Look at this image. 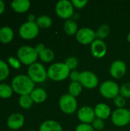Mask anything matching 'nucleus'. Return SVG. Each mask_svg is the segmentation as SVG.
<instances>
[{"label":"nucleus","mask_w":130,"mask_h":131,"mask_svg":"<svg viewBox=\"0 0 130 131\" xmlns=\"http://www.w3.org/2000/svg\"><path fill=\"white\" fill-rule=\"evenodd\" d=\"M10 74V68L8 64L0 59V81H3L8 78Z\"/></svg>","instance_id":"nucleus-28"},{"label":"nucleus","mask_w":130,"mask_h":131,"mask_svg":"<svg viewBox=\"0 0 130 131\" xmlns=\"http://www.w3.org/2000/svg\"><path fill=\"white\" fill-rule=\"evenodd\" d=\"M71 2H72L74 8H77V9L84 8L88 3L87 0H73L71 1Z\"/></svg>","instance_id":"nucleus-35"},{"label":"nucleus","mask_w":130,"mask_h":131,"mask_svg":"<svg viewBox=\"0 0 130 131\" xmlns=\"http://www.w3.org/2000/svg\"><path fill=\"white\" fill-rule=\"evenodd\" d=\"M80 72L77 71H71L69 75V78L71 81V82H74V81H79V78H80Z\"/></svg>","instance_id":"nucleus-36"},{"label":"nucleus","mask_w":130,"mask_h":131,"mask_svg":"<svg viewBox=\"0 0 130 131\" xmlns=\"http://www.w3.org/2000/svg\"><path fill=\"white\" fill-rule=\"evenodd\" d=\"M113 102L117 108H124L126 105V98H124L121 95H118L113 99Z\"/></svg>","instance_id":"nucleus-32"},{"label":"nucleus","mask_w":130,"mask_h":131,"mask_svg":"<svg viewBox=\"0 0 130 131\" xmlns=\"http://www.w3.org/2000/svg\"><path fill=\"white\" fill-rule=\"evenodd\" d=\"M90 51L92 55L96 58H103L107 51V46L104 41L96 39L90 45Z\"/></svg>","instance_id":"nucleus-14"},{"label":"nucleus","mask_w":130,"mask_h":131,"mask_svg":"<svg viewBox=\"0 0 130 131\" xmlns=\"http://www.w3.org/2000/svg\"><path fill=\"white\" fill-rule=\"evenodd\" d=\"M75 131H95L91 124L80 123L78 124L75 129Z\"/></svg>","instance_id":"nucleus-34"},{"label":"nucleus","mask_w":130,"mask_h":131,"mask_svg":"<svg viewBox=\"0 0 130 131\" xmlns=\"http://www.w3.org/2000/svg\"><path fill=\"white\" fill-rule=\"evenodd\" d=\"M18 33L22 39L32 40L39 34V27L36 22L26 21L20 26Z\"/></svg>","instance_id":"nucleus-7"},{"label":"nucleus","mask_w":130,"mask_h":131,"mask_svg":"<svg viewBox=\"0 0 130 131\" xmlns=\"http://www.w3.org/2000/svg\"><path fill=\"white\" fill-rule=\"evenodd\" d=\"M27 75L34 84H41L48 78V71L41 63L35 62L28 66Z\"/></svg>","instance_id":"nucleus-4"},{"label":"nucleus","mask_w":130,"mask_h":131,"mask_svg":"<svg viewBox=\"0 0 130 131\" xmlns=\"http://www.w3.org/2000/svg\"><path fill=\"white\" fill-rule=\"evenodd\" d=\"M65 64L70 69V71H75V69L78 66V60L75 57H69L65 61Z\"/></svg>","instance_id":"nucleus-29"},{"label":"nucleus","mask_w":130,"mask_h":131,"mask_svg":"<svg viewBox=\"0 0 130 131\" xmlns=\"http://www.w3.org/2000/svg\"><path fill=\"white\" fill-rule=\"evenodd\" d=\"M30 96L34 103L36 104H41L44 102L48 97L46 91L41 88H35L30 94Z\"/></svg>","instance_id":"nucleus-18"},{"label":"nucleus","mask_w":130,"mask_h":131,"mask_svg":"<svg viewBox=\"0 0 130 131\" xmlns=\"http://www.w3.org/2000/svg\"><path fill=\"white\" fill-rule=\"evenodd\" d=\"M14 38V31L8 26H4L0 28V42L3 44L10 43Z\"/></svg>","instance_id":"nucleus-20"},{"label":"nucleus","mask_w":130,"mask_h":131,"mask_svg":"<svg viewBox=\"0 0 130 131\" xmlns=\"http://www.w3.org/2000/svg\"><path fill=\"white\" fill-rule=\"evenodd\" d=\"M59 107L63 113L73 114L77 110V101L68 93L64 94L59 99Z\"/></svg>","instance_id":"nucleus-5"},{"label":"nucleus","mask_w":130,"mask_h":131,"mask_svg":"<svg viewBox=\"0 0 130 131\" xmlns=\"http://www.w3.org/2000/svg\"><path fill=\"white\" fill-rule=\"evenodd\" d=\"M34 101H32L30 94L29 95H22L20 96L18 99V104L23 109H29L32 107Z\"/></svg>","instance_id":"nucleus-27"},{"label":"nucleus","mask_w":130,"mask_h":131,"mask_svg":"<svg viewBox=\"0 0 130 131\" xmlns=\"http://www.w3.org/2000/svg\"><path fill=\"white\" fill-rule=\"evenodd\" d=\"M100 93L107 99H114L120 95V86L113 81H106L100 84Z\"/></svg>","instance_id":"nucleus-6"},{"label":"nucleus","mask_w":130,"mask_h":131,"mask_svg":"<svg viewBox=\"0 0 130 131\" xmlns=\"http://www.w3.org/2000/svg\"><path fill=\"white\" fill-rule=\"evenodd\" d=\"M78 27L77 22L73 19L66 20L64 25V31L67 35H76L78 31Z\"/></svg>","instance_id":"nucleus-21"},{"label":"nucleus","mask_w":130,"mask_h":131,"mask_svg":"<svg viewBox=\"0 0 130 131\" xmlns=\"http://www.w3.org/2000/svg\"><path fill=\"white\" fill-rule=\"evenodd\" d=\"M34 85L35 84L26 74L16 75L11 80V86L14 92L20 96L29 95L35 88Z\"/></svg>","instance_id":"nucleus-1"},{"label":"nucleus","mask_w":130,"mask_h":131,"mask_svg":"<svg viewBox=\"0 0 130 131\" xmlns=\"http://www.w3.org/2000/svg\"><path fill=\"white\" fill-rule=\"evenodd\" d=\"M92 127H93V129L95 130H102L104 127H105V124H104V121L99 119V118H95V120L93 121V123L91 124Z\"/></svg>","instance_id":"nucleus-31"},{"label":"nucleus","mask_w":130,"mask_h":131,"mask_svg":"<svg viewBox=\"0 0 130 131\" xmlns=\"http://www.w3.org/2000/svg\"><path fill=\"white\" fill-rule=\"evenodd\" d=\"M28 131H36V130H28Z\"/></svg>","instance_id":"nucleus-41"},{"label":"nucleus","mask_w":130,"mask_h":131,"mask_svg":"<svg viewBox=\"0 0 130 131\" xmlns=\"http://www.w3.org/2000/svg\"><path fill=\"white\" fill-rule=\"evenodd\" d=\"M37 18L35 17V15L34 14H29L28 15V21H30V22H35L36 21Z\"/></svg>","instance_id":"nucleus-38"},{"label":"nucleus","mask_w":130,"mask_h":131,"mask_svg":"<svg viewBox=\"0 0 130 131\" xmlns=\"http://www.w3.org/2000/svg\"><path fill=\"white\" fill-rule=\"evenodd\" d=\"M77 118L83 124H91L96 118L94 109L90 106H83L77 111Z\"/></svg>","instance_id":"nucleus-13"},{"label":"nucleus","mask_w":130,"mask_h":131,"mask_svg":"<svg viewBox=\"0 0 130 131\" xmlns=\"http://www.w3.org/2000/svg\"><path fill=\"white\" fill-rule=\"evenodd\" d=\"M78 81L84 88L94 89L98 86L99 78L97 75L93 71H84L80 72Z\"/></svg>","instance_id":"nucleus-10"},{"label":"nucleus","mask_w":130,"mask_h":131,"mask_svg":"<svg viewBox=\"0 0 130 131\" xmlns=\"http://www.w3.org/2000/svg\"><path fill=\"white\" fill-rule=\"evenodd\" d=\"M96 39H100V40H104L107 38L110 33V28L108 25L107 24H103L101 25L96 31Z\"/></svg>","instance_id":"nucleus-22"},{"label":"nucleus","mask_w":130,"mask_h":131,"mask_svg":"<svg viewBox=\"0 0 130 131\" xmlns=\"http://www.w3.org/2000/svg\"><path fill=\"white\" fill-rule=\"evenodd\" d=\"M129 52H130V48H129Z\"/></svg>","instance_id":"nucleus-42"},{"label":"nucleus","mask_w":130,"mask_h":131,"mask_svg":"<svg viewBox=\"0 0 130 131\" xmlns=\"http://www.w3.org/2000/svg\"><path fill=\"white\" fill-rule=\"evenodd\" d=\"M17 58L22 64L30 66L37 62L38 54L34 48L28 45H23L17 51Z\"/></svg>","instance_id":"nucleus-3"},{"label":"nucleus","mask_w":130,"mask_h":131,"mask_svg":"<svg viewBox=\"0 0 130 131\" xmlns=\"http://www.w3.org/2000/svg\"><path fill=\"white\" fill-rule=\"evenodd\" d=\"M14 93V91L11 85L6 83L0 84V98L8 99L10 98Z\"/></svg>","instance_id":"nucleus-24"},{"label":"nucleus","mask_w":130,"mask_h":131,"mask_svg":"<svg viewBox=\"0 0 130 131\" xmlns=\"http://www.w3.org/2000/svg\"><path fill=\"white\" fill-rule=\"evenodd\" d=\"M129 112H130V109H129Z\"/></svg>","instance_id":"nucleus-43"},{"label":"nucleus","mask_w":130,"mask_h":131,"mask_svg":"<svg viewBox=\"0 0 130 131\" xmlns=\"http://www.w3.org/2000/svg\"><path fill=\"white\" fill-rule=\"evenodd\" d=\"M10 5L14 12L22 14L29 10L31 7V2L28 0H14L11 2Z\"/></svg>","instance_id":"nucleus-17"},{"label":"nucleus","mask_w":130,"mask_h":131,"mask_svg":"<svg viewBox=\"0 0 130 131\" xmlns=\"http://www.w3.org/2000/svg\"><path fill=\"white\" fill-rule=\"evenodd\" d=\"M25 124V117L20 113H14L7 119V126L12 130L21 129Z\"/></svg>","instance_id":"nucleus-15"},{"label":"nucleus","mask_w":130,"mask_h":131,"mask_svg":"<svg viewBox=\"0 0 130 131\" xmlns=\"http://www.w3.org/2000/svg\"><path fill=\"white\" fill-rule=\"evenodd\" d=\"M8 61L9 65L11 68H13L14 69H17L18 70V69H19L21 68V63L20 62V61L18 58H15L14 57H10V58H8Z\"/></svg>","instance_id":"nucleus-33"},{"label":"nucleus","mask_w":130,"mask_h":131,"mask_svg":"<svg viewBox=\"0 0 130 131\" xmlns=\"http://www.w3.org/2000/svg\"><path fill=\"white\" fill-rule=\"evenodd\" d=\"M77 41L81 45H91L96 40L95 31L90 28L84 27L80 28L76 34Z\"/></svg>","instance_id":"nucleus-11"},{"label":"nucleus","mask_w":130,"mask_h":131,"mask_svg":"<svg viewBox=\"0 0 130 131\" xmlns=\"http://www.w3.org/2000/svg\"><path fill=\"white\" fill-rule=\"evenodd\" d=\"M48 78H49L51 81L59 82L66 80L70 73V69L65 64V63L62 62H56L52 64L48 69Z\"/></svg>","instance_id":"nucleus-2"},{"label":"nucleus","mask_w":130,"mask_h":131,"mask_svg":"<svg viewBox=\"0 0 130 131\" xmlns=\"http://www.w3.org/2000/svg\"><path fill=\"white\" fill-rule=\"evenodd\" d=\"M46 48V47H45V45L43 44V43H38V45H36V46L34 47V49H35V51H37V53L39 54L42 51H44V49Z\"/></svg>","instance_id":"nucleus-37"},{"label":"nucleus","mask_w":130,"mask_h":131,"mask_svg":"<svg viewBox=\"0 0 130 131\" xmlns=\"http://www.w3.org/2000/svg\"><path fill=\"white\" fill-rule=\"evenodd\" d=\"M5 9V4L3 1L0 0V15H2Z\"/></svg>","instance_id":"nucleus-39"},{"label":"nucleus","mask_w":130,"mask_h":131,"mask_svg":"<svg viewBox=\"0 0 130 131\" xmlns=\"http://www.w3.org/2000/svg\"><path fill=\"white\" fill-rule=\"evenodd\" d=\"M126 39H127V41H128L129 43H130V33H129V34L127 35Z\"/></svg>","instance_id":"nucleus-40"},{"label":"nucleus","mask_w":130,"mask_h":131,"mask_svg":"<svg viewBox=\"0 0 130 131\" xmlns=\"http://www.w3.org/2000/svg\"><path fill=\"white\" fill-rule=\"evenodd\" d=\"M126 64L122 60L114 61L110 67V74L115 79H121L126 73Z\"/></svg>","instance_id":"nucleus-12"},{"label":"nucleus","mask_w":130,"mask_h":131,"mask_svg":"<svg viewBox=\"0 0 130 131\" xmlns=\"http://www.w3.org/2000/svg\"><path fill=\"white\" fill-rule=\"evenodd\" d=\"M74 6L72 2L68 0H61L55 5V12L61 18L68 20L74 15Z\"/></svg>","instance_id":"nucleus-9"},{"label":"nucleus","mask_w":130,"mask_h":131,"mask_svg":"<svg viewBox=\"0 0 130 131\" xmlns=\"http://www.w3.org/2000/svg\"><path fill=\"white\" fill-rule=\"evenodd\" d=\"M93 109H94L95 116L97 118L104 121V120L108 119L112 115L111 108L107 104L99 103L95 106V107Z\"/></svg>","instance_id":"nucleus-16"},{"label":"nucleus","mask_w":130,"mask_h":131,"mask_svg":"<svg viewBox=\"0 0 130 131\" xmlns=\"http://www.w3.org/2000/svg\"><path fill=\"white\" fill-rule=\"evenodd\" d=\"M35 22L39 28H48L52 25V18L48 15H43L38 17Z\"/></svg>","instance_id":"nucleus-23"},{"label":"nucleus","mask_w":130,"mask_h":131,"mask_svg":"<svg viewBox=\"0 0 130 131\" xmlns=\"http://www.w3.org/2000/svg\"><path fill=\"white\" fill-rule=\"evenodd\" d=\"M82 90H83V87L79 81L70 82V84L68 86V94L74 97H78L81 94Z\"/></svg>","instance_id":"nucleus-26"},{"label":"nucleus","mask_w":130,"mask_h":131,"mask_svg":"<svg viewBox=\"0 0 130 131\" xmlns=\"http://www.w3.org/2000/svg\"><path fill=\"white\" fill-rule=\"evenodd\" d=\"M38 58L44 63H50L54 59V52L48 48H46L39 54Z\"/></svg>","instance_id":"nucleus-25"},{"label":"nucleus","mask_w":130,"mask_h":131,"mask_svg":"<svg viewBox=\"0 0 130 131\" xmlns=\"http://www.w3.org/2000/svg\"><path fill=\"white\" fill-rule=\"evenodd\" d=\"M112 123L119 127H125L130 123L129 110L126 108H117L111 115Z\"/></svg>","instance_id":"nucleus-8"},{"label":"nucleus","mask_w":130,"mask_h":131,"mask_svg":"<svg viewBox=\"0 0 130 131\" xmlns=\"http://www.w3.org/2000/svg\"><path fill=\"white\" fill-rule=\"evenodd\" d=\"M38 131H64L62 126L55 121L48 120L44 121L40 127Z\"/></svg>","instance_id":"nucleus-19"},{"label":"nucleus","mask_w":130,"mask_h":131,"mask_svg":"<svg viewBox=\"0 0 130 131\" xmlns=\"http://www.w3.org/2000/svg\"><path fill=\"white\" fill-rule=\"evenodd\" d=\"M120 95L124 98L130 97V83H125L120 87Z\"/></svg>","instance_id":"nucleus-30"}]
</instances>
